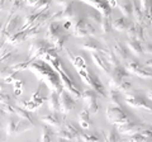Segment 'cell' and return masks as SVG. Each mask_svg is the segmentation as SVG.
<instances>
[{
	"label": "cell",
	"instance_id": "53",
	"mask_svg": "<svg viewBox=\"0 0 152 142\" xmlns=\"http://www.w3.org/2000/svg\"><path fill=\"white\" fill-rule=\"evenodd\" d=\"M56 1H57V3H60V4H61V3H65V0H56Z\"/></svg>",
	"mask_w": 152,
	"mask_h": 142
},
{
	"label": "cell",
	"instance_id": "35",
	"mask_svg": "<svg viewBox=\"0 0 152 142\" xmlns=\"http://www.w3.org/2000/svg\"><path fill=\"white\" fill-rule=\"evenodd\" d=\"M100 28H102V31L103 33H109L112 29V20H110V18H104L103 17V19L100 22Z\"/></svg>",
	"mask_w": 152,
	"mask_h": 142
},
{
	"label": "cell",
	"instance_id": "16",
	"mask_svg": "<svg viewBox=\"0 0 152 142\" xmlns=\"http://www.w3.org/2000/svg\"><path fill=\"white\" fill-rule=\"evenodd\" d=\"M13 112L20 117V119L28 122L33 127L36 126V118H34V116L32 114V112H29L28 109H24V108H22V107H14L13 105Z\"/></svg>",
	"mask_w": 152,
	"mask_h": 142
},
{
	"label": "cell",
	"instance_id": "33",
	"mask_svg": "<svg viewBox=\"0 0 152 142\" xmlns=\"http://www.w3.org/2000/svg\"><path fill=\"white\" fill-rule=\"evenodd\" d=\"M119 133H118L117 127H113V128L105 135V142H119Z\"/></svg>",
	"mask_w": 152,
	"mask_h": 142
},
{
	"label": "cell",
	"instance_id": "22",
	"mask_svg": "<svg viewBox=\"0 0 152 142\" xmlns=\"http://www.w3.org/2000/svg\"><path fill=\"white\" fill-rule=\"evenodd\" d=\"M132 4H133V9H132V15L134 18V24H138L145 27V15H143V12L142 9L137 5L136 0H132Z\"/></svg>",
	"mask_w": 152,
	"mask_h": 142
},
{
	"label": "cell",
	"instance_id": "6",
	"mask_svg": "<svg viewBox=\"0 0 152 142\" xmlns=\"http://www.w3.org/2000/svg\"><path fill=\"white\" fill-rule=\"evenodd\" d=\"M32 124H28V122H24L23 119H15V118H9L8 124H7V135L12 136L15 133H22V132H26L28 130L32 128Z\"/></svg>",
	"mask_w": 152,
	"mask_h": 142
},
{
	"label": "cell",
	"instance_id": "36",
	"mask_svg": "<svg viewBox=\"0 0 152 142\" xmlns=\"http://www.w3.org/2000/svg\"><path fill=\"white\" fill-rule=\"evenodd\" d=\"M88 19L91 20V22H94V23H98V24L100 26V22H102V19H103V17H102V14L98 13L96 10H91V12L88 14Z\"/></svg>",
	"mask_w": 152,
	"mask_h": 142
},
{
	"label": "cell",
	"instance_id": "43",
	"mask_svg": "<svg viewBox=\"0 0 152 142\" xmlns=\"http://www.w3.org/2000/svg\"><path fill=\"white\" fill-rule=\"evenodd\" d=\"M136 24H133V23H132V24L129 26V27H128V29H127V37H128V38H129V40H133V38H136Z\"/></svg>",
	"mask_w": 152,
	"mask_h": 142
},
{
	"label": "cell",
	"instance_id": "8",
	"mask_svg": "<svg viewBox=\"0 0 152 142\" xmlns=\"http://www.w3.org/2000/svg\"><path fill=\"white\" fill-rule=\"evenodd\" d=\"M88 5L93 7L94 10H96L98 13L102 14V17L104 18H110L112 17V8L108 4L107 0H80Z\"/></svg>",
	"mask_w": 152,
	"mask_h": 142
},
{
	"label": "cell",
	"instance_id": "32",
	"mask_svg": "<svg viewBox=\"0 0 152 142\" xmlns=\"http://www.w3.org/2000/svg\"><path fill=\"white\" fill-rule=\"evenodd\" d=\"M107 97L110 99V102L113 103V105L122 107V104H121V95H119V91H118L117 89H112V90L107 94Z\"/></svg>",
	"mask_w": 152,
	"mask_h": 142
},
{
	"label": "cell",
	"instance_id": "52",
	"mask_svg": "<svg viewBox=\"0 0 152 142\" xmlns=\"http://www.w3.org/2000/svg\"><path fill=\"white\" fill-rule=\"evenodd\" d=\"M119 1H122V0H114V4H115V7H117V4L119 3Z\"/></svg>",
	"mask_w": 152,
	"mask_h": 142
},
{
	"label": "cell",
	"instance_id": "39",
	"mask_svg": "<svg viewBox=\"0 0 152 142\" xmlns=\"http://www.w3.org/2000/svg\"><path fill=\"white\" fill-rule=\"evenodd\" d=\"M24 0H14L13 5H12V9H10V17L13 15L15 12H18L19 9H22L23 7H24Z\"/></svg>",
	"mask_w": 152,
	"mask_h": 142
},
{
	"label": "cell",
	"instance_id": "20",
	"mask_svg": "<svg viewBox=\"0 0 152 142\" xmlns=\"http://www.w3.org/2000/svg\"><path fill=\"white\" fill-rule=\"evenodd\" d=\"M79 124L83 130H89L93 127V122L90 118V112L88 109H83L79 113Z\"/></svg>",
	"mask_w": 152,
	"mask_h": 142
},
{
	"label": "cell",
	"instance_id": "29",
	"mask_svg": "<svg viewBox=\"0 0 152 142\" xmlns=\"http://www.w3.org/2000/svg\"><path fill=\"white\" fill-rule=\"evenodd\" d=\"M81 48L85 51H89V52H100L103 50V45L100 42L91 40V41H88L86 43H84L81 46Z\"/></svg>",
	"mask_w": 152,
	"mask_h": 142
},
{
	"label": "cell",
	"instance_id": "56",
	"mask_svg": "<svg viewBox=\"0 0 152 142\" xmlns=\"http://www.w3.org/2000/svg\"><path fill=\"white\" fill-rule=\"evenodd\" d=\"M99 142H104V141H102V140H100V141H99Z\"/></svg>",
	"mask_w": 152,
	"mask_h": 142
},
{
	"label": "cell",
	"instance_id": "54",
	"mask_svg": "<svg viewBox=\"0 0 152 142\" xmlns=\"http://www.w3.org/2000/svg\"><path fill=\"white\" fill-rule=\"evenodd\" d=\"M58 142H66V141H65V140H61V138H60V141H58Z\"/></svg>",
	"mask_w": 152,
	"mask_h": 142
},
{
	"label": "cell",
	"instance_id": "50",
	"mask_svg": "<svg viewBox=\"0 0 152 142\" xmlns=\"http://www.w3.org/2000/svg\"><path fill=\"white\" fill-rule=\"evenodd\" d=\"M147 98H148L152 102V90H150V91H148V94H147Z\"/></svg>",
	"mask_w": 152,
	"mask_h": 142
},
{
	"label": "cell",
	"instance_id": "51",
	"mask_svg": "<svg viewBox=\"0 0 152 142\" xmlns=\"http://www.w3.org/2000/svg\"><path fill=\"white\" fill-rule=\"evenodd\" d=\"M147 66H150V67H152V60L147 61Z\"/></svg>",
	"mask_w": 152,
	"mask_h": 142
},
{
	"label": "cell",
	"instance_id": "28",
	"mask_svg": "<svg viewBox=\"0 0 152 142\" xmlns=\"http://www.w3.org/2000/svg\"><path fill=\"white\" fill-rule=\"evenodd\" d=\"M26 38H28L27 37V32L26 31H22V29H19L18 32L15 33H13V34L8 38V42L10 45L13 46H15V45H19V43H22L23 41H24Z\"/></svg>",
	"mask_w": 152,
	"mask_h": 142
},
{
	"label": "cell",
	"instance_id": "5",
	"mask_svg": "<svg viewBox=\"0 0 152 142\" xmlns=\"http://www.w3.org/2000/svg\"><path fill=\"white\" fill-rule=\"evenodd\" d=\"M126 102L127 104L134 107V108H141L147 112H152V102L148 98H145L142 95H136L132 93H127L126 94Z\"/></svg>",
	"mask_w": 152,
	"mask_h": 142
},
{
	"label": "cell",
	"instance_id": "48",
	"mask_svg": "<svg viewBox=\"0 0 152 142\" xmlns=\"http://www.w3.org/2000/svg\"><path fill=\"white\" fill-rule=\"evenodd\" d=\"M7 113H5V111H4V108H3V105L0 104V118H3L4 116H5Z\"/></svg>",
	"mask_w": 152,
	"mask_h": 142
},
{
	"label": "cell",
	"instance_id": "34",
	"mask_svg": "<svg viewBox=\"0 0 152 142\" xmlns=\"http://www.w3.org/2000/svg\"><path fill=\"white\" fill-rule=\"evenodd\" d=\"M69 40V34H61L58 38H57L56 41H55V43H53V47L56 50H58V51H61L64 48V46H65V43H66V41Z\"/></svg>",
	"mask_w": 152,
	"mask_h": 142
},
{
	"label": "cell",
	"instance_id": "15",
	"mask_svg": "<svg viewBox=\"0 0 152 142\" xmlns=\"http://www.w3.org/2000/svg\"><path fill=\"white\" fill-rule=\"evenodd\" d=\"M74 7H75V3H74V1L66 4L62 10H61L60 13H57L56 15L52 17V20L57 22V20H61V19H64V20H70V19H72V18L75 17Z\"/></svg>",
	"mask_w": 152,
	"mask_h": 142
},
{
	"label": "cell",
	"instance_id": "31",
	"mask_svg": "<svg viewBox=\"0 0 152 142\" xmlns=\"http://www.w3.org/2000/svg\"><path fill=\"white\" fill-rule=\"evenodd\" d=\"M79 137L81 138L83 142H99L100 141V137L96 133H90V132H81L79 135Z\"/></svg>",
	"mask_w": 152,
	"mask_h": 142
},
{
	"label": "cell",
	"instance_id": "38",
	"mask_svg": "<svg viewBox=\"0 0 152 142\" xmlns=\"http://www.w3.org/2000/svg\"><path fill=\"white\" fill-rule=\"evenodd\" d=\"M58 137H60L61 140H65V141H72L74 138H76V136H74L72 133H71V132H69L67 130H65V128L60 130Z\"/></svg>",
	"mask_w": 152,
	"mask_h": 142
},
{
	"label": "cell",
	"instance_id": "11",
	"mask_svg": "<svg viewBox=\"0 0 152 142\" xmlns=\"http://www.w3.org/2000/svg\"><path fill=\"white\" fill-rule=\"evenodd\" d=\"M62 31H64V28H62V26H61L60 23L52 20L50 24L47 26V33H46L47 41H48L50 43H55V41L58 38L61 34H64Z\"/></svg>",
	"mask_w": 152,
	"mask_h": 142
},
{
	"label": "cell",
	"instance_id": "44",
	"mask_svg": "<svg viewBox=\"0 0 152 142\" xmlns=\"http://www.w3.org/2000/svg\"><path fill=\"white\" fill-rule=\"evenodd\" d=\"M86 31H88V36H95L96 34V29H95V27L90 22H86Z\"/></svg>",
	"mask_w": 152,
	"mask_h": 142
},
{
	"label": "cell",
	"instance_id": "18",
	"mask_svg": "<svg viewBox=\"0 0 152 142\" xmlns=\"http://www.w3.org/2000/svg\"><path fill=\"white\" fill-rule=\"evenodd\" d=\"M91 59L94 61V64L96 65L98 69H100L104 72H110V66L107 62L104 57L102 56V53H98V52H91Z\"/></svg>",
	"mask_w": 152,
	"mask_h": 142
},
{
	"label": "cell",
	"instance_id": "26",
	"mask_svg": "<svg viewBox=\"0 0 152 142\" xmlns=\"http://www.w3.org/2000/svg\"><path fill=\"white\" fill-rule=\"evenodd\" d=\"M113 52H114V55L117 56V59L118 60H122V61H124V60H128V51H127V47L121 43V42H117L115 45H114L113 47Z\"/></svg>",
	"mask_w": 152,
	"mask_h": 142
},
{
	"label": "cell",
	"instance_id": "23",
	"mask_svg": "<svg viewBox=\"0 0 152 142\" xmlns=\"http://www.w3.org/2000/svg\"><path fill=\"white\" fill-rule=\"evenodd\" d=\"M127 48L128 51H131L133 55L136 56H142L143 55V46H142V42L137 41V40H129L128 38V42H127Z\"/></svg>",
	"mask_w": 152,
	"mask_h": 142
},
{
	"label": "cell",
	"instance_id": "2",
	"mask_svg": "<svg viewBox=\"0 0 152 142\" xmlns=\"http://www.w3.org/2000/svg\"><path fill=\"white\" fill-rule=\"evenodd\" d=\"M77 74H79V76L81 78L83 81L86 84L90 89H93L96 94H100V95L104 98L107 97V90H105V88H104V85L102 84L99 78L88 67V66L84 69H79Z\"/></svg>",
	"mask_w": 152,
	"mask_h": 142
},
{
	"label": "cell",
	"instance_id": "57",
	"mask_svg": "<svg viewBox=\"0 0 152 142\" xmlns=\"http://www.w3.org/2000/svg\"><path fill=\"white\" fill-rule=\"evenodd\" d=\"M36 142H38V141H36Z\"/></svg>",
	"mask_w": 152,
	"mask_h": 142
},
{
	"label": "cell",
	"instance_id": "47",
	"mask_svg": "<svg viewBox=\"0 0 152 142\" xmlns=\"http://www.w3.org/2000/svg\"><path fill=\"white\" fill-rule=\"evenodd\" d=\"M62 28H64V31H69V29H71V22L67 20V22H66L65 24L62 26Z\"/></svg>",
	"mask_w": 152,
	"mask_h": 142
},
{
	"label": "cell",
	"instance_id": "1",
	"mask_svg": "<svg viewBox=\"0 0 152 142\" xmlns=\"http://www.w3.org/2000/svg\"><path fill=\"white\" fill-rule=\"evenodd\" d=\"M27 69H29L33 74H36L41 79V81H43L52 91L60 94L64 90L57 72L43 60H36L34 62H29Z\"/></svg>",
	"mask_w": 152,
	"mask_h": 142
},
{
	"label": "cell",
	"instance_id": "24",
	"mask_svg": "<svg viewBox=\"0 0 152 142\" xmlns=\"http://www.w3.org/2000/svg\"><path fill=\"white\" fill-rule=\"evenodd\" d=\"M66 53H67L69 60L71 61V64L74 65V67H75L76 70L86 67V62H85V60L81 57V56H75L72 52L69 51V50H66Z\"/></svg>",
	"mask_w": 152,
	"mask_h": 142
},
{
	"label": "cell",
	"instance_id": "42",
	"mask_svg": "<svg viewBox=\"0 0 152 142\" xmlns=\"http://www.w3.org/2000/svg\"><path fill=\"white\" fill-rule=\"evenodd\" d=\"M131 86H132V85H131L129 81H124V80H123V81L117 86V90L118 91H129Z\"/></svg>",
	"mask_w": 152,
	"mask_h": 142
},
{
	"label": "cell",
	"instance_id": "13",
	"mask_svg": "<svg viewBox=\"0 0 152 142\" xmlns=\"http://www.w3.org/2000/svg\"><path fill=\"white\" fill-rule=\"evenodd\" d=\"M145 124H142V123H137V122H127L124 124L122 126H118L117 130L118 132H121L123 135H128V136H132V135H136L138 133V132L143 128Z\"/></svg>",
	"mask_w": 152,
	"mask_h": 142
},
{
	"label": "cell",
	"instance_id": "9",
	"mask_svg": "<svg viewBox=\"0 0 152 142\" xmlns=\"http://www.w3.org/2000/svg\"><path fill=\"white\" fill-rule=\"evenodd\" d=\"M58 99H60V112L62 114H67V113H70L76 108V102L71 97L70 93L62 90L58 94Z\"/></svg>",
	"mask_w": 152,
	"mask_h": 142
},
{
	"label": "cell",
	"instance_id": "10",
	"mask_svg": "<svg viewBox=\"0 0 152 142\" xmlns=\"http://www.w3.org/2000/svg\"><path fill=\"white\" fill-rule=\"evenodd\" d=\"M127 70L131 71L132 74L137 75L140 78H143V79H152V71H148L147 69H145L140 62L137 61H129L127 65Z\"/></svg>",
	"mask_w": 152,
	"mask_h": 142
},
{
	"label": "cell",
	"instance_id": "40",
	"mask_svg": "<svg viewBox=\"0 0 152 142\" xmlns=\"http://www.w3.org/2000/svg\"><path fill=\"white\" fill-rule=\"evenodd\" d=\"M12 103H13V99L9 94L3 93V91L0 93V104L1 105H8V104H12Z\"/></svg>",
	"mask_w": 152,
	"mask_h": 142
},
{
	"label": "cell",
	"instance_id": "55",
	"mask_svg": "<svg viewBox=\"0 0 152 142\" xmlns=\"http://www.w3.org/2000/svg\"><path fill=\"white\" fill-rule=\"evenodd\" d=\"M1 91H3V90H1V85H0V93H1Z\"/></svg>",
	"mask_w": 152,
	"mask_h": 142
},
{
	"label": "cell",
	"instance_id": "19",
	"mask_svg": "<svg viewBox=\"0 0 152 142\" xmlns=\"http://www.w3.org/2000/svg\"><path fill=\"white\" fill-rule=\"evenodd\" d=\"M131 24H132V22L129 20V18L121 17V18H118V19L112 22V28L114 31H118V32H124L128 29V27Z\"/></svg>",
	"mask_w": 152,
	"mask_h": 142
},
{
	"label": "cell",
	"instance_id": "4",
	"mask_svg": "<svg viewBox=\"0 0 152 142\" xmlns=\"http://www.w3.org/2000/svg\"><path fill=\"white\" fill-rule=\"evenodd\" d=\"M55 47L52 43H50L48 41H36L34 43H32L29 48V59L28 62H32L33 60H36L38 57H42L43 55H46L48 51L53 50Z\"/></svg>",
	"mask_w": 152,
	"mask_h": 142
},
{
	"label": "cell",
	"instance_id": "7",
	"mask_svg": "<svg viewBox=\"0 0 152 142\" xmlns=\"http://www.w3.org/2000/svg\"><path fill=\"white\" fill-rule=\"evenodd\" d=\"M86 104V109L90 112V114H96L99 112V105L96 103V93L93 89H85L81 91V97H80Z\"/></svg>",
	"mask_w": 152,
	"mask_h": 142
},
{
	"label": "cell",
	"instance_id": "17",
	"mask_svg": "<svg viewBox=\"0 0 152 142\" xmlns=\"http://www.w3.org/2000/svg\"><path fill=\"white\" fill-rule=\"evenodd\" d=\"M72 31V34L77 38H83V37H86L88 36V31H86V20L84 18H80L74 24V27L71 28Z\"/></svg>",
	"mask_w": 152,
	"mask_h": 142
},
{
	"label": "cell",
	"instance_id": "12",
	"mask_svg": "<svg viewBox=\"0 0 152 142\" xmlns=\"http://www.w3.org/2000/svg\"><path fill=\"white\" fill-rule=\"evenodd\" d=\"M42 122L45 123L46 126L52 127V128H61L64 123V118L58 114V112H51L47 116L42 117Z\"/></svg>",
	"mask_w": 152,
	"mask_h": 142
},
{
	"label": "cell",
	"instance_id": "37",
	"mask_svg": "<svg viewBox=\"0 0 152 142\" xmlns=\"http://www.w3.org/2000/svg\"><path fill=\"white\" fill-rule=\"evenodd\" d=\"M64 128L67 130L69 132H71V133H72L74 136H76V137H79V135L81 133L80 130L76 127V124H75V123H72V122H66V124H65Z\"/></svg>",
	"mask_w": 152,
	"mask_h": 142
},
{
	"label": "cell",
	"instance_id": "21",
	"mask_svg": "<svg viewBox=\"0 0 152 142\" xmlns=\"http://www.w3.org/2000/svg\"><path fill=\"white\" fill-rule=\"evenodd\" d=\"M100 53H102V56L104 57V60H105L109 64L110 67H117L118 65H121L119 64V60L117 59V56L114 55V52L110 51L109 48H104V47H103V50L100 51Z\"/></svg>",
	"mask_w": 152,
	"mask_h": 142
},
{
	"label": "cell",
	"instance_id": "25",
	"mask_svg": "<svg viewBox=\"0 0 152 142\" xmlns=\"http://www.w3.org/2000/svg\"><path fill=\"white\" fill-rule=\"evenodd\" d=\"M47 102H48V108L51 109V112H60V99H58V93L52 91L50 93L48 98H47Z\"/></svg>",
	"mask_w": 152,
	"mask_h": 142
},
{
	"label": "cell",
	"instance_id": "45",
	"mask_svg": "<svg viewBox=\"0 0 152 142\" xmlns=\"http://www.w3.org/2000/svg\"><path fill=\"white\" fill-rule=\"evenodd\" d=\"M141 1V9H142V12H143V15L147 13V7H148V0H140Z\"/></svg>",
	"mask_w": 152,
	"mask_h": 142
},
{
	"label": "cell",
	"instance_id": "58",
	"mask_svg": "<svg viewBox=\"0 0 152 142\" xmlns=\"http://www.w3.org/2000/svg\"><path fill=\"white\" fill-rule=\"evenodd\" d=\"M151 41H152V40H151Z\"/></svg>",
	"mask_w": 152,
	"mask_h": 142
},
{
	"label": "cell",
	"instance_id": "49",
	"mask_svg": "<svg viewBox=\"0 0 152 142\" xmlns=\"http://www.w3.org/2000/svg\"><path fill=\"white\" fill-rule=\"evenodd\" d=\"M70 142H83V141H81V138H80V137H76V138H74L72 141H70Z\"/></svg>",
	"mask_w": 152,
	"mask_h": 142
},
{
	"label": "cell",
	"instance_id": "14",
	"mask_svg": "<svg viewBox=\"0 0 152 142\" xmlns=\"http://www.w3.org/2000/svg\"><path fill=\"white\" fill-rule=\"evenodd\" d=\"M128 76V71L124 66L122 65H118L117 67H114V71L110 76V85L114 88H117L118 85H119L123 80Z\"/></svg>",
	"mask_w": 152,
	"mask_h": 142
},
{
	"label": "cell",
	"instance_id": "46",
	"mask_svg": "<svg viewBox=\"0 0 152 142\" xmlns=\"http://www.w3.org/2000/svg\"><path fill=\"white\" fill-rule=\"evenodd\" d=\"M39 1H41V0H24V3L27 4V5L33 7V8H34V7L37 5V4L39 3Z\"/></svg>",
	"mask_w": 152,
	"mask_h": 142
},
{
	"label": "cell",
	"instance_id": "30",
	"mask_svg": "<svg viewBox=\"0 0 152 142\" xmlns=\"http://www.w3.org/2000/svg\"><path fill=\"white\" fill-rule=\"evenodd\" d=\"M53 137H55V132L52 131L48 126H43L41 138H39V141H38V142H52Z\"/></svg>",
	"mask_w": 152,
	"mask_h": 142
},
{
	"label": "cell",
	"instance_id": "27",
	"mask_svg": "<svg viewBox=\"0 0 152 142\" xmlns=\"http://www.w3.org/2000/svg\"><path fill=\"white\" fill-rule=\"evenodd\" d=\"M117 7L119 8V10L122 12L123 17L129 18L132 15V9H133L132 0H122V1H119L117 4Z\"/></svg>",
	"mask_w": 152,
	"mask_h": 142
},
{
	"label": "cell",
	"instance_id": "41",
	"mask_svg": "<svg viewBox=\"0 0 152 142\" xmlns=\"http://www.w3.org/2000/svg\"><path fill=\"white\" fill-rule=\"evenodd\" d=\"M129 142H150V138H147V137H145L143 135H141L138 132V133L131 136V141Z\"/></svg>",
	"mask_w": 152,
	"mask_h": 142
},
{
	"label": "cell",
	"instance_id": "3",
	"mask_svg": "<svg viewBox=\"0 0 152 142\" xmlns=\"http://www.w3.org/2000/svg\"><path fill=\"white\" fill-rule=\"evenodd\" d=\"M107 118L108 121L114 126H122L124 123L129 122L127 113L122 109V107H117V105H112L107 109Z\"/></svg>",
	"mask_w": 152,
	"mask_h": 142
}]
</instances>
